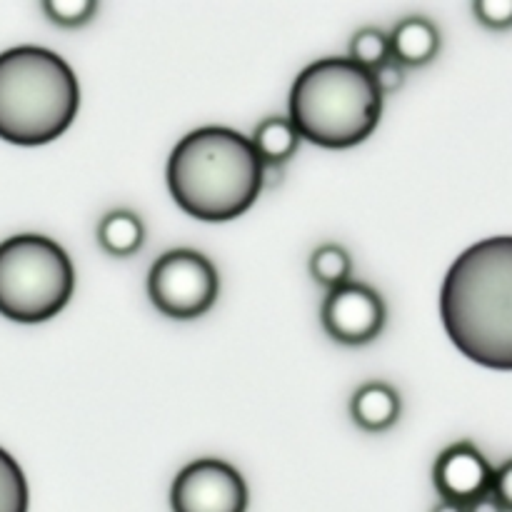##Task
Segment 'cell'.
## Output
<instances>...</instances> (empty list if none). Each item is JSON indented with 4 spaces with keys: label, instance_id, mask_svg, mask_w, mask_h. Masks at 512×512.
<instances>
[{
    "label": "cell",
    "instance_id": "23",
    "mask_svg": "<svg viewBox=\"0 0 512 512\" xmlns=\"http://www.w3.org/2000/svg\"><path fill=\"white\" fill-rule=\"evenodd\" d=\"M433 512H465L463 505H455V503H440L435 505Z\"/></svg>",
    "mask_w": 512,
    "mask_h": 512
},
{
    "label": "cell",
    "instance_id": "19",
    "mask_svg": "<svg viewBox=\"0 0 512 512\" xmlns=\"http://www.w3.org/2000/svg\"><path fill=\"white\" fill-rule=\"evenodd\" d=\"M375 80V88L380 90V95H390V93H398L400 88L405 85V68L400 63H395L393 58L385 60L383 65H378L375 70H370Z\"/></svg>",
    "mask_w": 512,
    "mask_h": 512
},
{
    "label": "cell",
    "instance_id": "18",
    "mask_svg": "<svg viewBox=\"0 0 512 512\" xmlns=\"http://www.w3.org/2000/svg\"><path fill=\"white\" fill-rule=\"evenodd\" d=\"M473 13L478 23L490 30L512 28V0H475Z\"/></svg>",
    "mask_w": 512,
    "mask_h": 512
},
{
    "label": "cell",
    "instance_id": "17",
    "mask_svg": "<svg viewBox=\"0 0 512 512\" xmlns=\"http://www.w3.org/2000/svg\"><path fill=\"white\" fill-rule=\"evenodd\" d=\"M43 13L50 23L60 28H83L98 13V3L93 0H45Z\"/></svg>",
    "mask_w": 512,
    "mask_h": 512
},
{
    "label": "cell",
    "instance_id": "14",
    "mask_svg": "<svg viewBox=\"0 0 512 512\" xmlns=\"http://www.w3.org/2000/svg\"><path fill=\"white\" fill-rule=\"evenodd\" d=\"M310 275L328 290L350 283L353 280V260H350V253L338 243L320 245L310 255Z\"/></svg>",
    "mask_w": 512,
    "mask_h": 512
},
{
    "label": "cell",
    "instance_id": "9",
    "mask_svg": "<svg viewBox=\"0 0 512 512\" xmlns=\"http://www.w3.org/2000/svg\"><path fill=\"white\" fill-rule=\"evenodd\" d=\"M493 465L470 440H458L438 455L433 468V483L443 503L468 508L493 490Z\"/></svg>",
    "mask_w": 512,
    "mask_h": 512
},
{
    "label": "cell",
    "instance_id": "6",
    "mask_svg": "<svg viewBox=\"0 0 512 512\" xmlns=\"http://www.w3.org/2000/svg\"><path fill=\"white\" fill-rule=\"evenodd\" d=\"M220 278L213 260L193 248L160 255L148 273L150 303L170 320H195L218 300Z\"/></svg>",
    "mask_w": 512,
    "mask_h": 512
},
{
    "label": "cell",
    "instance_id": "3",
    "mask_svg": "<svg viewBox=\"0 0 512 512\" xmlns=\"http://www.w3.org/2000/svg\"><path fill=\"white\" fill-rule=\"evenodd\" d=\"M288 120L300 138L343 150L365 143L383 115V95L370 70L350 58H320L303 68L290 88Z\"/></svg>",
    "mask_w": 512,
    "mask_h": 512
},
{
    "label": "cell",
    "instance_id": "16",
    "mask_svg": "<svg viewBox=\"0 0 512 512\" xmlns=\"http://www.w3.org/2000/svg\"><path fill=\"white\" fill-rule=\"evenodd\" d=\"M348 58L355 65L365 70H375L378 65H383L385 60H390V43L388 33H383L380 28H360L358 33L350 38Z\"/></svg>",
    "mask_w": 512,
    "mask_h": 512
},
{
    "label": "cell",
    "instance_id": "8",
    "mask_svg": "<svg viewBox=\"0 0 512 512\" xmlns=\"http://www.w3.org/2000/svg\"><path fill=\"white\" fill-rule=\"evenodd\" d=\"M385 318L388 310L378 290L358 280L328 290L320 308L325 333L340 345L373 343L383 333Z\"/></svg>",
    "mask_w": 512,
    "mask_h": 512
},
{
    "label": "cell",
    "instance_id": "2",
    "mask_svg": "<svg viewBox=\"0 0 512 512\" xmlns=\"http://www.w3.org/2000/svg\"><path fill=\"white\" fill-rule=\"evenodd\" d=\"M165 178L185 213L205 223H225L255 205L263 190V163L243 133L205 125L175 145Z\"/></svg>",
    "mask_w": 512,
    "mask_h": 512
},
{
    "label": "cell",
    "instance_id": "1",
    "mask_svg": "<svg viewBox=\"0 0 512 512\" xmlns=\"http://www.w3.org/2000/svg\"><path fill=\"white\" fill-rule=\"evenodd\" d=\"M440 318L465 358L512 370V235L480 240L455 258L440 290Z\"/></svg>",
    "mask_w": 512,
    "mask_h": 512
},
{
    "label": "cell",
    "instance_id": "12",
    "mask_svg": "<svg viewBox=\"0 0 512 512\" xmlns=\"http://www.w3.org/2000/svg\"><path fill=\"white\" fill-rule=\"evenodd\" d=\"M300 140L303 138L288 118H265L250 135L260 163L278 165V168H285V163L298 153Z\"/></svg>",
    "mask_w": 512,
    "mask_h": 512
},
{
    "label": "cell",
    "instance_id": "5",
    "mask_svg": "<svg viewBox=\"0 0 512 512\" xmlns=\"http://www.w3.org/2000/svg\"><path fill=\"white\" fill-rule=\"evenodd\" d=\"M75 293V268L45 235L25 233L0 243V315L13 323H45Z\"/></svg>",
    "mask_w": 512,
    "mask_h": 512
},
{
    "label": "cell",
    "instance_id": "15",
    "mask_svg": "<svg viewBox=\"0 0 512 512\" xmlns=\"http://www.w3.org/2000/svg\"><path fill=\"white\" fill-rule=\"evenodd\" d=\"M28 480L10 453L0 448V512H28Z\"/></svg>",
    "mask_w": 512,
    "mask_h": 512
},
{
    "label": "cell",
    "instance_id": "7",
    "mask_svg": "<svg viewBox=\"0 0 512 512\" xmlns=\"http://www.w3.org/2000/svg\"><path fill=\"white\" fill-rule=\"evenodd\" d=\"M170 508L173 512H245L248 485L225 460H193L175 475Z\"/></svg>",
    "mask_w": 512,
    "mask_h": 512
},
{
    "label": "cell",
    "instance_id": "11",
    "mask_svg": "<svg viewBox=\"0 0 512 512\" xmlns=\"http://www.w3.org/2000/svg\"><path fill=\"white\" fill-rule=\"evenodd\" d=\"M350 415L355 425L368 433H383L393 428L400 418V395L388 383H365L355 390L350 400Z\"/></svg>",
    "mask_w": 512,
    "mask_h": 512
},
{
    "label": "cell",
    "instance_id": "10",
    "mask_svg": "<svg viewBox=\"0 0 512 512\" xmlns=\"http://www.w3.org/2000/svg\"><path fill=\"white\" fill-rule=\"evenodd\" d=\"M390 58L403 68H423L440 53V30L423 15L403 18L388 35Z\"/></svg>",
    "mask_w": 512,
    "mask_h": 512
},
{
    "label": "cell",
    "instance_id": "13",
    "mask_svg": "<svg viewBox=\"0 0 512 512\" xmlns=\"http://www.w3.org/2000/svg\"><path fill=\"white\" fill-rule=\"evenodd\" d=\"M98 243L113 258H130L145 243V225L133 210H113L98 225Z\"/></svg>",
    "mask_w": 512,
    "mask_h": 512
},
{
    "label": "cell",
    "instance_id": "4",
    "mask_svg": "<svg viewBox=\"0 0 512 512\" xmlns=\"http://www.w3.org/2000/svg\"><path fill=\"white\" fill-rule=\"evenodd\" d=\"M80 85L58 53L18 45L0 53V140L45 145L73 125Z\"/></svg>",
    "mask_w": 512,
    "mask_h": 512
},
{
    "label": "cell",
    "instance_id": "22",
    "mask_svg": "<svg viewBox=\"0 0 512 512\" xmlns=\"http://www.w3.org/2000/svg\"><path fill=\"white\" fill-rule=\"evenodd\" d=\"M283 180V168L278 165H263V188H273Z\"/></svg>",
    "mask_w": 512,
    "mask_h": 512
},
{
    "label": "cell",
    "instance_id": "21",
    "mask_svg": "<svg viewBox=\"0 0 512 512\" xmlns=\"http://www.w3.org/2000/svg\"><path fill=\"white\" fill-rule=\"evenodd\" d=\"M465 512H505V510H503V505L495 500V495L488 493V495H483L480 500H475V503H470L468 508H465Z\"/></svg>",
    "mask_w": 512,
    "mask_h": 512
},
{
    "label": "cell",
    "instance_id": "20",
    "mask_svg": "<svg viewBox=\"0 0 512 512\" xmlns=\"http://www.w3.org/2000/svg\"><path fill=\"white\" fill-rule=\"evenodd\" d=\"M490 493L495 495L500 505H503L505 512H512V458L505 460L493 475V490Z\"/></svg>",
    "mask_w": 512,
    "mask_h": 512
}]
</instances>
